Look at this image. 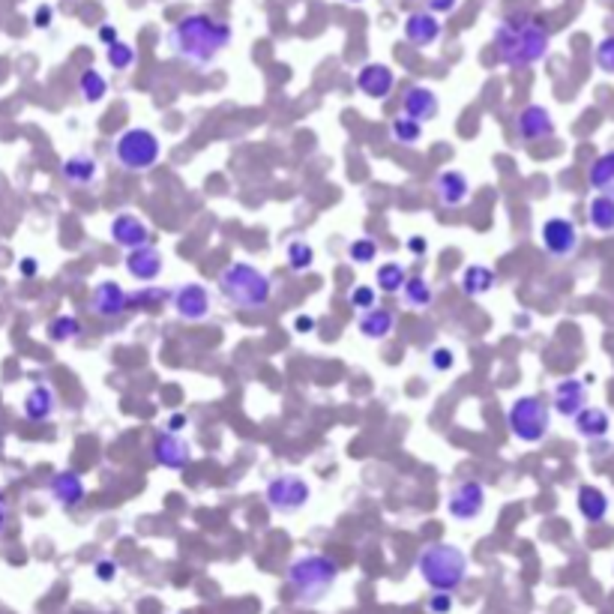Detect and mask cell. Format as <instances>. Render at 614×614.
Segmentation results:
<instances>
[{
	"instance_id": "1",
	"label": "cell",
	"mask_w": 614,
	"mask_h": 614,
	"mask_svg": "<svg viewBox=\"0 0 614 614\" xmlns=\"http://www.w3.org/2000/svg\"><path fill=\"white\" fill-rule=\"evenodd\" d=\"M231 24L213 19L207 13H189L181 21H174L165 33V48L177 61L192 63L195 70H207L216 63V57L231 46Z\"/></svg>"
},
{
	"instance_id": "2",
	"label": "cell",
	"mask_w": 614,
	"mask_h": 614,
	"mask_svg": "<svg viewBox=\"0 0 614 614\" xmlns=\"http://www.w3.org/2000/svg\"><path fill=\"white\" fill-rule=\"evenodd\" d=\"M549 46H551L549 28L527 13L507 15L494 28V51H498V61L509 66V70L536 66L549 55Z\"/></svg>"
},
{
	"instance_id": "3",
	"label": "cell",
	"mask_w": 614,
	"mask_h": 614,
	"mask_svg": "<svg viewBox=\"0 0 614 614\" xmlns=\"http://www.w3.org/2000/svg\"><path fill=\"white\" fill-rule=\"evenodd\" d=\"M336 582H339V564L324 551L300 554V558H294L288 564V573H285V585L291 591V600L297 605H306V609L327 600Z\"/></svg>"
},
{
	"instance_id": "4",
	"label": "cell",
	"mask_w": 614,
	"mask_h": 614,
	"mask_svg": "<svg viewBox=\"0 0 614 614\" xmlns=\"http://www.w3.org/2000/svg\"><path fill=\"white\" fill-rule=\"evenodd\" d=\"M216 288H219L222 300L243 312L267 309L273 300L270 276L249 261H231L228 267H222L216 276Z\"/></svg>"
},
{
	"instance_id": "5",
	"label": "cell",
	"mask_w": 614,
	"mask_h": 614,
	"mask_svg": "<svg viewBox=\"0 0 614 614\" xmlns=\"http://www.w3.org/2000/svg\"><path fill=\"white\" fill-rule=\"evenodd\" d=\"M416 573L432 593H456L467 578V554L453 543H432L416 554Z\"/></svg>"
},
{
	"instance_id": "6",
	"label": "cell",
	"mask_w": 614,
	"mask_h": 614,
	"mask_svg": "<svg viewBox=\"0 0 614 614\" xmlns=\"http://www.w3.org/2000/svg\"><path fill=\"white\" fill-rule=\"evenodd\" d=\"M111 159L117 168L130 174H144L159 165L162 159V141L159 135L147 126H130L111 144Z\"/></svg>"
},
{
	"instance_id": "7",
	"label": "cell",
	"mask_w": 614,
	"mask_h": 614,
	"mask_svg": "<svg viewBox=\"0 0 614 614\" xmlns=\"http://www.w3.org/2000/svg\"><path fill=\"white\" fill-rule=\"evenodd\" d=\"M507 425L516 441L540 443L551 429V408L540 396H518L507 408Z\"/></svg>"
},
{
	"instance_id": "8",
	"label": "cell",
	"mask_w": 614,
	"mask_h": 614,
	"mask_svg": "<svg viewBox=\"0 0 614 614\" xmlns=\"http://www.w3.org/2000/svg\"><path fill=\"white\" fill-rule=\"evenodd\" d=\"M264 500L276 516H297L312 500V485L300 474H279L264 485Z\"/></svg>"
},
{
	"instance_id": "9",
	"label": "cell",
	"mask_w": 614,
	"mask_h": 614,
	"mask_svg": "<svg viewBox=\"0 0 614 614\" xmlns=\"http://www.w3.org/2000/svg\"><path fill=\"white\" fill-rule=\"evenodd\" d=\"M485 509V485L480 480H474V476H467V480H458L453 489L447 494V516L453 518V522H476V518L483 516Z\"/></svg>"
},
{
	"instance_id": "10",
	"label": "cell",
	"mask_w": 614,
	"mask_h": 614,
	"mask_svg": "<svg viewBox=\"0 0 614 614\" xmlns=\"http://www.w3.org/2000/svg\"><path fill=\"white\" fill-rule=\"evenodd\" d=\"M172 309L181 321L198 324L207 321L213 312V297L207 291V285L201 282H183L172 291Z\"/></svg>"
},
{
	"instance_id": "11",
	"label": "cell",
	"mask_w": 614,
	"mask_h": 614,
	"mask_svg": "<svg viewBox=\"0 0 614 614\" xmlns=\"http://www.w3.org/2000/svg\"><path fill=\"white\" fill-rule=\"evenodd\" d=\"M540 243L551 258H569L578 249V228L573 219L567 216H551L543 222L540 228Z\"/></svg>"
},
{
	"instance_id": "12",
	"label": "cell",
	"mask_w": 614,
	"mask_h": 614,
	"mask_svg": "<svg viewBox=\"0 0 614 614\" xmlns=\"http://www.w3.org/2000/svg\"><path fill=\"white\" fill-rule=\"evenodd\" d=\"M108 237H111V243L121 246L126 252L150 246L153 240L150 225L141 216H135V213H117V216L108 222Z\"/></svg>"
},
{
	"instance_id": "13",
	"label": "cell",
	"mask_w": 614,
	"mask_h": 614,
	"mask_svg": "<svg viewBox=\"0 0 614 614\" xmlns=\"http://www.w3.org/2000/svg\"><path fill=\"white\" fill-rule=\"evenodd\" d=\"M153 462L159 467H165V471H183L186 465L192 462V443L181 438V434H172V432H156V438H153Z\"/></svg>"
},
{
	"instance_id": "14",
	"label": "cell",
	"mask_w": 614,
	"mask_h": 614,
	"mask_svg": "<svg viewBox=\"0 0 614 614\" xmlns=\"http://www.w3.org/2000/svg\"><path fill=\"white\" fill-rule=\"evenodd\" d=\"M130 309V291L114 282V279H105V282H99L93 288L90 294V312L97 315L102 321H114L121 318V315Z\"/></svg>"
},
{
	"instance_id": "15",
	"label": "cell",
	"mask_w": 614,
	"mask_h": 614,
	"mask_svg": "<svg viewBox=\"0 0 614 614\" xmlns=\"http://www.w3.org/2000/svg\"><path fill=\"white\" fill-rule=\"evenodd\" d=\"M432 189H434L438 204L447 210L462 207V204H467V198H471V181H467V174L458 172V168H443V172L434 174Z\"/></svg>"
},
{
	"instance_id": "16",
	"label": "cell",
	"mask_w": 614,
	"mask_h": 614,
	"mask_svg": "<svg viewBox=\"0 0 614 614\" xmlns=\"http://www.w3.org/2000/svg\"><path fill=\"white\" fill-rule=\"evenodd\" d=\"M123 270L130 273V279H135V282L153 285L162 276V270H165V258H162V252L150 243V246H141V249L126 252Z\"/></svg>"
},
{
	"instance_id": "17",
	"label": "cell",
	"mask_w": 614,
	"mask_h": 614,
	"mask_svg": "<svg viewBox=\"0 0 614 614\" xmlns=\"http://www.w3.org/2000/svg\"><path fill=\"white\" fill-rule=\"evenodd\" d=\"M402 114L411 117L414 123H432L434 117L441 114V99L438 93L432 88H425V84H411L405 93H402Z\"/></svg>"
},
{
	"instance_id": "18",
	"label": "cell",
	"mask_w": 614,
	"mask_h": 614,
	"mask_svg": "<svg viewBox=\"0 0 614 614\" xmlns=\"http://www.w3.org/2000/svg\"><path fill=\"white\" fill-rule=\"evenodd\" d=\"M396 88V72L390 70L387 63H366L360 72H357V90L363 93L366 99H378L383 102Z\"/></svg>"
},
{
	"instance_id": "19",
	"label": "cell",
	"mask_w": 614,
	"mask_h": 614,
	"mask_svg": "<svg viewBox=\"0 0 614 614\" xmlns=\"http://www.w3.org/2000/svg\"><path fill=\"white\" fill-rule=\"evenodd\" d=\"M48 492L61 509H79L84 504V498H88V485H84L79 471H57L51 476Z\"/></svg>"
},
{
	"instance_id": "20",
	"label": "cell",
	"mask_w": 614,
	"mask_h": 614,
	"mask_svg": "<svg viewBox=\"0 0 614 614\" xmlns=\"http://www.w3.org/2000/svg\"><path fill=\"white\" fill-rule=\"evenodd\" d=\"M551 408L560 416L573 420L576 414H582L587 408V383L578 378H564L554 383V393H551Z\"/></svg>"
},
{
	"instance_id": "21",
	"label": "cell",
	"mask_w": 614,
	"mask_h": 614,
	"mask_svg": "<svg viewBox=\"0 0 614 614\" xmlns=\"http://www.w3.org/2000/svg\"><path fill=\"white\" fill-rule=\"evenodd\" d=\"M516 132L522 141H543L554 135V121H551V111L545 105H525L516 117Z\"/></svg>"
},
{
	"instance_id": "22",
	"label": "cell",
	"mask_w": 614,
	"mask_h": 614,
	"mask_svg": "<svg viewBox=\"0 0 614 614\" xmlns=\"http://www.w3.org/2000/svg\"><path fill=\"white\" fill-rule=\"evenodd\" d=\"M61 177L72 189H88L99 181V162L90 153H72L61 162Z\"/></svg>"
},
{
	"instance_id": "23",
	"label": "cell",
	"mask_w": 614,
	"mask_h": 614,
	"mask_svg": "<svg viewBox=\"0 0 614 614\" xmlns=\"http://www.w3.org/2000/svg\"><path fill=\"white\" fill-rule=\"evenodd\" d=\"M57 411V393L51 383H33L21 402V414L24 420L30 423H48Z\"/></svg>"
},
{
	"instance_id": "24",
	"label": "cell",
	"mask_w": 614,
	"mask_h": 614,
	"mask_svg": "<svg viewBox=\"0 0 614 614\" xmlns=\"http://www.w3.org/2000/svg\"><path fill=\"white\" fill-rule=\"evenodd\" d=\"M396 327V312L393 309H383V306H374L369 312H360L357 318V332L369 342H383V339L393 332Z\"/></svg>"
},
{
	"instance_id": "25",
	"label": "cell",
	"mask_w": 614,
	"mask_h": 614,
	"mask_svg": "<svg viewBox=\"0 0 614 614\" xmlns=\"http://www.w3.org/2000/svg\"><path fill=\"white\" fill-rule=\"evenodd\" d=\"M405 39L416 48H429L441 39V21L432 13H411L405 19Z\"/></svg>"
},
{
	"instance_id": "26",
	"label": "cell",
	"mask_w": 614,
	"mask_h": 614,
	"mask_svg": "<svg viewBox=\"0 0 614 614\" xmlns=\"http://www.w3.org/2000/svg\"><path fill=\"white\" fill-rule=\"evenodd\" d=\"M494 285H498V276H494V270L485 267V264H467L462 270V279H458L462 294L471 297V300H480V297L489 294Z\"/></svg>"
},
{
	"instance_id": "27",
	"label": "cell",
	"mask_w": 614,
	"mask_h": 614,
	"mask_svg": "<svg viewBox=\"0 0 614 614\" xmlns=\"http://www.w3.org/2000/svg\"><path fill=\"white\" fill-rule=\"evenodd\" d=\"M573 423H576V432L582 434L585 441H600L611 429L609 411H602V408H593V405H587L582 414H576Z\"/></svg>"
},
{
	"instance_id": "28",
	"label": "cell",
	"mask_w": 614,
	"mask_h": 614,
	"mask_svg": "<svg viewBox=\"0 0 614 614\" xmlns=\"http://www.w3.org/2000/svg\"><path fill=\"white\" fill-rule=\"evenodd\" d=\"M576 507L585 522H591V525L602 522V518L609 516V498H605V492L596 489V485H582V489H578Z\"/></svg>"
},
{
	"instance_id": "29",
	"label": "cell",
	"mask_w": 614,
	"mask_h": 614,
	"mask_svg": "<svg viewBox=\"0 0 614 614\" xmlns=\"http://www.w3.org/2000/svg\"><path fill=\"white\" fill-rule=\"evenodd\" d=\"M587 181H591V189H596V195H609V198H614V150H605L602 156L593 159L591 172H587Z\"/></svg>"
},
{
	"instance_id": "30",
	"label": "cell",
	"mask_w": 614,
	"mask_h": 614,
	"mask_svg": "<svg viewBox=\"0 0 614 614\" xmlns=\"http://www.w3.org/2000/svg\"><path fill=\"white\" fill-rule=\"evenodd\" d=\"M84 332L81 327V321L75 318V315H55V318L48 321V327H46V336H48V342H55V345H66V342H75Z\"/></svg>"
},
{
	"instance_id": "31",
	"label": "cell",
	"mask_w": 614,
	"mask_h": 614,
	"mask_svg": "<svg viewBox=\"0 0 614 614\" xmlns=\"http://www.w3.org/2000/svg\"><path fill=\"white\" fill-rule=\"evenodd\" d=\"M408 282V270L399 261H383L378 273H374V285H378L381 294H402V288Z\"/></svg>"
},
{
	"instance_id": "32",
	"label": "cell",
	"mask_w": 614,
	"mask_h": 614,
	"mask_svg": "<svg viewBox=\"0 0 614 614\" xmlns=\"http://www.w3.org/2000/svg\"><path fill=\"white\" fill-rule=\"evenodd\" d=\"M402 300L408 309H429L434 303V288L429 285L425 276H408V282L402 288Z\"/></svg>"
},
{
	"instance_id": "33",
	"label": "cell",
	"mask_w": 614,
	"mask_h": 614,
	"mask_svg": "<svg viewBox=\"0 0 614 614\" xmlns=\"http://www.w3.org/2000/svg\"><path fill=\"white\" fill-rule=\"evenodd\" d=\"M587 222H591L593 231L600 234H611L614 231V198L609 195H596L587 207Z\"/></svg>"
},
{
	"instance_id": "34",
	"label": "cell",
	"mask_w": 614,
	"mask_h": 614,
	"mask_svg": "<svg viewBox=\"0 0 614 614\" xmlns=\"http://www.w3.org/2000/svg\"><path fill=\"white\" fill-rule=\"evenodd\" d=\"M165 300H172V291L159 285H141L139 291H130V309H141V312H159Z\"/></svg>"
},
{
	"instance_id": "35",
	"label": "cell",
	"mask_w": 614,
	"mask_h": 614,
	"mask_svg": "<svg viewBox=\"0 0 614 614\" xmlns=\"http://www.w3.org/2000/svg\"><path fill=\"white\" fill-rule=\"evenodd\" d=\"M79 97L88 102V105H97V102H102L108 97V81L105 75H102L99 70H84L79 75Z\"/></svg>"
},
{
	"instance_id": "36",
	"label": "cell",
	"mask_w": 614,
	"mask_h": 614,
	"mask_svg": "<svg viewBox=\"0 0 614 614\" xmlns=\"http://www.w3.org/2000/svg\"><path fill=\"white\" fill-rule=\"evenodd\" d=\"M390 141H396L399 147H416L423 141V126L414 123L411 117L399 114L390 121Z\"/></svg>"
},
{
	"instance_id": "37",
	"label": "cell",
	"mask_w": 614,
	"mask_h": 614,
	"mask_svg": "<svg viewBox=\"0 0 614 614\" xmlns=\"http://www.w3.org/2000/svg\"><path fill=\"white\" fill-rule=\"evenodd\" d=\"M285 264H288V270H291V273H306V270H312V264H315V249H312V243H306V240H291V243H288V249H285Z\"/></svg>"
},
{
	"instance_id": "38",
	"label": "cell",
	"mask_w": 614,
	"mask_h": 614,
	"mask_svg": "<svg viewBox=\"0 0 614 614\" xmlns=\"http://www.w3.org/2000/svg\"><path fill=\"white\" fill-rule=\"evenodd\" d=\"M105 61H108V66H111L114 72H130L132 63H135V48L130 46V42L117 39L114 46H108Z\"/></svg>"
},
{
	"instance_id": "39",
	"label": "cell",
	"mask_w": 614,
	"mask_h": 614,
	"mask_svg": "<svg viewBox=\"0 0 614 614\" xmlns=\"http://www.w3.org/2000/svg\"><path fill=\"white\" fill-rule=\"evenodd\" d=\"M345 252L357 267H366V264H372L374 258H378V243H374L372 237H354Z\"/></svg>"
},
{
	"instance_id": "40",
	"label": "cell",
	"mask_w": 614,
	"mask_h": 614,
	"mask_svg": "<svg viewBox=\"0 0 614 614\" xmlns=\"http://www.w3.org/2000/svg\"><path fill=\"white\" fill-rule=\"evenodd\" d=\"M348 303H351V309L357 312H369L378 306V291H374L372 285H354V291L348 294Z\"/></svg>"
},
{
	"instance_id": "41",
	"label": "cell",
	"mask_w": 614,
	"mask_h": 614,
	"mask_svg": "<svg viewBox=\"0 0 614 614\" xmlns=\"http://www.w3.org/2000/svg\"><path fill=\"white\" fill-rule=\"evenodd\" d=\"M593 61H596V70H600V72L614 75V37H605V39L596 42Z\"/></svg>"
},
{
	"instance_id": "42",
	"label": "cell",
	"mask_w": 614,
	"mask_h": 614,
	"mask_svg": "<svg viewBox=\"0 0 614 614\" xmlns=\"http://www.w3.org/2000/svg\"><path fill=\"white\" fill-rule=\"evenodd\" d=\"M93 576H97L102 585H111L117 576H121V564H117L114 558H99L97 564H93Z\"/></svg>"
},
{
	"instance_id": "43",
	"label": "cell",
	"mask_w": 614,
	"mask_h": 614,
	"mask_svg": "<svg viewBox=\"0 0 614 614\" xmlns=\"http://www.w3.org/2000/svg\"><path fill=\"white\" fill-rule=\"evenodd\" d=\"M429 363H432L434 372H450L456 366V354L450 351V348H432Z\"/></svg>"
},
{
	"instance_id": "44",
	"label": "cell",
	"mask_w": 614,
	"mask_h": 614,
	"mask_svg": "<svg viewBox=\"0 0 614 614\" xmlns=\"http://www.w3.org/2000/svg\"><path fill=\"white\" fill-rule=\"evenodd\" d=\"M425 609H429V614H450L456 609V600H453V593H432Z\"/></svg>"
},
{
	"instance_id": "45",
	"label": "cell",
	"mask_w": 614,
	"mask_h": 614,
	"mask_svg": "<svg viewBox=\"0 0 614 614\" xmlns=\"http://www.w3.org/2000/svg\"><path fill=\"white\" fill-rule=\"evenodd\" d=\"M456 6H458V0H425V13H432V15L453 13Z\"/></svg>"
},
{
	"instance_id": "46",
	"label": "cell",
	"mask_w": 614,
	"mask_h": 614,
	"mask_svg": "<svg viewBox=\"0 0 614 614\" xmlns=\"http://www.w3.org/2000/svg\"><path fill=\"white\" fill-rule=\"evenodd\" d=\"M186 425H189V416H186V414H172V416H168V423H165V432L181 434Z\"/></svg>"
},
{
	"instance_id": "47",
	"label": "cell",
	"mask_w": 614,
	"mask_h": 614,
	"mask_svg": "<svg viewBox=\"0 0 614 614\" xmlns=\"http://www.w3.org/2000/svg\"><path fill=\"white\" fill-rule=\"evenodd\" d=\"M315 321L312 315H297L294 318V332H300V336H306V332H315Z\"/></svg>"
},
{
	"instance_id": "48",
	"label": "cell",
	"mask_w": 614,
	"mask_h": 614,
	"mask_svg": "<svg viewBox=\"0 0 614 614\" xmlns=\"http://www.w3.org/2000/svg\"><path fill=\"white\" fill-rule=\"evenodd\" d=\"M408 252H411V255H425V252H429V240H425V237H408Z\"/></svg>"
},
{
	"instance_id": "49",
	"label": "cell",
	"mask_w": 614,
	"mask_h": 614,
	"mask_svg": "<svg viewBox=\"0 0 614 614\" xmlns=\"http://www.w3.org/2000/svg\"><path fill=\"white\" fill-rule=\"evenodd\" d=\"M19 273H21V276H37V273H39V261L37 258H30V255H28V258H21L19 261Z\"/></svg>"
},
{
	"instance_id": "50",
	"label": "cell",
	"mask_w": 614,
	"mask_h": 614,
	"mask_svg": "<svg viewBox=\"0 0 614 614\" xmlns=\"http://www.w3.org/2000/svg\"><path fill=\"white\" fill-rule=\"evenodd\" d=\"M48 24H51V6H39L33 13V28H48Z\"/></svg>"
},
{
	"instance_id": "51",
	"label": "cell",
	"mask_w": 614,
	"mask_h": 614,
	"mask_svg": "<svg viewBox=\"0 0 614 614\" xmlns=\"http://www.w3.org/2000/svg\"><path fill=\"white\" fill-rule=\"evenodd\" d=\"M99 39L105 42V46H114V42L121 39V37H117V28H114V24H102V28H99Z\"/></svg>"
},
{
	"instance_id": "52",
	"label": "cell",
	"mask_w": 614,
	"mask_h": 614,
	"mask_svg": "<svg viewBox=\"0 0 614 614\" xmlns=\"http://www.w3.org/2000/svg\"><path fill=\"white\" fill-rule=\"evenodd\" d=\"M4 527H6V500L0 494V534H4Z\"/></svg>"
},
{
	"instance_id": "53",
	"label": "cell",
	"mask_w": 614,
	"mask_h": 614,
	"mask_svg": "<svg viewBox=\"0 0 614 614\" xmlns=\"http://www.w3.org/2000/svg\"><path fill=\"white\" fill-rule=\"evenodd\" d=\"M348 4H363V0H348Z\"/></svg>"
}]
</instances>
